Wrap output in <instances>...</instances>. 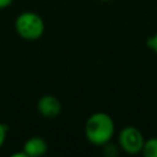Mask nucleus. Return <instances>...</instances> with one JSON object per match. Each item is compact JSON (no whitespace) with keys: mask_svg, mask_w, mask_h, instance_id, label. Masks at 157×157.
<instances>
[{"mask_svg":"<svg viewBox=\"0 0 157 157\" xmlns=\"http://www.w3.org/2000/svg\"><path fill=\"white\" fill-rule=\"evenodd\" d=\"M102 147H103V153H104L107 157H115V156H118V153H119L118 146L114 145V144H112L110 141L107 142L105 145H103Z\"/></svg>","mask_w":157,"mask_h":157,"instance_id":"obj_7","label":"nucleus"},{"mask_svg":"<svg viewBox=\"0 0 157 157\" xmlns=\"http://www.w3.org/2000/svg\"><path fill=\"white\" fill-rule=\"evenodd\" d=\"M145 137L142 132L132 125L124 126L118 135L119 147L128 155H137L144 147Z\"/></svg>","mask_w":157,"mask_h":157,"instance_id":"obj_3","label":"nucleus"},{"mask_svg":"<svg viewBox=\"0 0 157 157\" xmlns=\"http://www.w3.org/2000/svg\"><path fill=\"white\" fill-rule=\"evenodd\" d=\"M7 132H9V126L4 123L0 121V148L2 147V145L5 144L6 141V136H7Z\"/></svg>","mask_w":157,"mask_h":157,"instance_id":"obj_9","label":"nucleus"},{"mask_svg":"<svg viewBox=\"0 0 157 157\" xmlns=\"http://www.w3.org/2000/svg\"><path fill=\"white\" fill-rule=\"evenodd\" d=\"M39 114L47 119H54L61 113V102L53 94H44L37 102Z\"/></svg>","mask_w":157,"mask_h":157,"instance_id":"obj_4","label":"nucleus"},{"mask_svg":"<svg viewBox=\"0 0 157 157\" xmlns=\"http://www.w3.org/2000/svg\"><path fill=\"white\" fill-rule=\"evenodd\" d=\"M11 156H12V157H27V155L25 153L23 150H22V152H16V153H12Z\"/></svg>","mask_w":157,"mask_h":157,"instance_id":"obj_11","label":"nucleus"},{"mask_svg":"<svg viewBox=\"0 0 157 157\" xmlns=\"http://www.w3.org/2000/svg\"><path fill=\"white\" fill-rule=\"evenodd\" d=\"M45 29L43 18L33 12L25 11L21 12L15 20V31L25 40H37L39 39Z\"/></svg>","mask_w":157,"mask_h":157,"instance_id":"obj_2","label":"nucleus"},{"mask_svg":"<svg viewBox=\"0 0 157 157\" xmlns=\"http://www.w3.org/2000/svg\"><path fill=\"white\" fill-rule=\"evenodd\" d=\"M83 131L88 142L94 146H103L114 136L115 124L109 114L96 112L87 118Z\"/></svg>","mask_w":157,"mask_h":157,"instance_id":"obj_1","label":"nucleus"},{"mask_svg":"<svg viewBox=\"0 0 157 157\" xmlns=\"http://www.w3.org/2000/svg\"><path fill=\"white\" fill-rule=\"evenodd\" d=\"M146 44H147L148 49H151L153 53H156V54H157V32H156L155 34H152V36H150V37L147 38Z\"/></svg>","mask_w":157,"mask_h":157,"instance_id":"obj_8","label":"nucleus"},{"mask_svg":"<svg viewBox=\"0 0 157 157\" xmlns=\"http://www.w3.org/2000/svg\"><path fill=\"white\" fill-rule=\"evenodd\" d=\"M22 150L27 157H40L48 152V144L40 136H32L25 141Z\"/></svg>","mask_w":157,"mask_h":157,"instance_id":"obj_5","label":"nucleus"},{"mask_svg":"<svg viewBox=\"0 0 157 157\" xmlns=\"http://www.w3.org/2000/svg\"><path fill=\"white\" fill-rule=\"evenodd\" d=\"M99 1H112V0H99Z\"/></svg>","mask_w":157,"mask_h":157,"instance_id":"obj_12","label":"nucleus"},{"mask_svg":"<svg viewBox=\"0 0 157 157\" xmlns=\"http://www.w3.org/2000/svg\"><path fill=\"white\" fill-rule=\"evenodd\" d=\"M11 4H12V0H0V10L9 7Z\"/></svg>","mask_w":157,"mask_h":157,"instance_id":"obj_10","label":"nucleus"},{"mask_svg":"<svg viewBox=\"0 0 157 157\" xmlns=\"http://www.w3.org/2000/svg\"><path fill=\"white\" fill-rule=\"evenodd\" d=\"M141 152L145 157H157V137H150L145 140Z\"/></svg>","mask_w":157,"mask_h":157,"instance_id":"obj_6","label":"nucleus"}]
</instances>
